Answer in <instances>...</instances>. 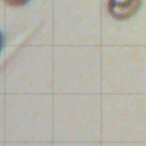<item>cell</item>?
Segmentation results:
<instances>
[{"instance_id":"obj_1","label":"cell","mask_w":146,"mask_h":146,"mask_svg":"<svg viewBox=\"0 0 146 146\" xmlns=\"http://www.w3.org/2000/svg\"><path fill=\"white\" fill-rule=\"evenodd\" d=\"M142 6V0H108V13L115 21H127L135 16Z\"/></svg>"},{"instance_id":"obj_2","label":"cell","mask_w":146,"mask_h":146,"mask_svg":"<svg viewBox=\"0 0 146 146\" xmlns=\"http://www.w3.org/2000/svg\"><path fill=\"white\" fill-rule=\"evenodd\" d=\"M3 2L12 7H18V6H23V5L29 3V0H3Z\"/></svg>"},{"instance_id":"obj_3","label":"cell","mask_w":146,"mask_h":146,"mask_svg":"<svg viewBox=\"0 0 146 146\" xmlns=\"http://www.w3.org/2000/svg\"><path fill=\"white\" fill-rule=\"evenodd\" d=\"M2 47H3V36H2V32H0V51H2Z\"/></svg>"}]
</instances>
